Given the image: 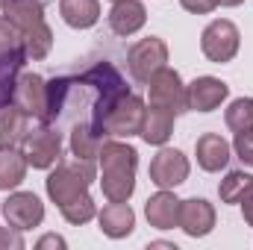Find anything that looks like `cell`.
Masks as SVG:
<instances>
[{
    "label": "cell",
    "mask_w": 253,
    "mask_h": 250,
    "mask_svg": "<svg viewBox=\"0 0 253 250\" xmlns=\"http://www.w3.org/2000/svg\"><path fill=\"white\" fill-rule=\"evenodd\" d=\"M100 188L106 200H129L135 191V165H138V150L126 141H103L100 153Z\"/></svg>",
    "instance_id": "1"
},
{
    "label": "cell",
    "mask_w": 253,
    "mask_h": 250,
    "mask_svg": "<svg viewBox=\"0 0 253 250\" xmlns=\"http://www.w3.org/2000/svg\"><path fill=\"white\" fill-rule=\"evenodd\" d=\"M3 15L21 30L27 59H44L53 47V30L44 21V6L39 0H9Z\"/></svg>",
    "instance_id": "2"
},
{
    "label": "cell",
    "mask_w": 253,
    "mask_h": 250,
    "mask_svg": "<svg viewBox=\"0 0 253 250\" xmlns=\"http://www.w3.org/2000/svg\"><path fill=\"white\" fill-rule=\"evenodd\" d=\"M91 180H94V162H85V159H77V156L71 162L59 159L53 165L50 177H47V197L56 206H62L68 200L85 194L88 186H91Z\"/></svg>",
    "instance_id": "3"
},
{
    "label": "cell",
    "mask_w": 253,
    "mask_h": 250,
    "mask_svg": "<svg viewBox=\"0 0 253 250\" xmlns=\"http://www.w3.org/2000/svg\"><path fill=\"white\" fill-rule=\"evenodd\" d=\"M144 100L132 91H126L124 97L109 109V115L100 121L97 132L100 135H112V138H129L141 132V121H144Z\"/></svg>",
    "instance_id": "4"
},
{
    "label": "cell",
    "mask_w": 253,
    "mask_h": 250,
    "mask_svg": "<svg viewBox=\"0 0 253 250\" xmlns=\"http://www.w3.org/2000/svg\"><path fill=\"white\" fill-rule=\"evenodd\" d=\"M242 47V36H239V27L227 18H215L203 36H200V50L209 62L215 65H224V62H233L236 53Z\"/></svg>",
    "instance_id": "5"
},
{
    "label": "cell",
    "mask_w": 253,
    "mask_h": 250,
    "mask_svg": "<svg viewBox=\"0 0 253 250\" xmlns=\"http://www.w3.org/2000/svg\"><path fill=\"white\" fill-rule=\"evenodd\" d=\"M21 150L27 156V165L39 171H50L62 159V135L50 124H42L39 129H30L21 141Z\"/></svg>",
    "instance_id": "6"
},
{
    "label": "cell",
    "mask_w": 253,
    "mask_h": 250,
    "mask_svg": "<svg viewBox=\"0 0 253 250\" xmlns=\"http://www.w3.org/2000/svg\"><path fill=\"white\" fill-rule=\"evenodd\" d=\"M165 62H168V44L159 36H147L135 42L126 53V68L135 83H147L159 68H165Z\"/></svg>",
    "instance_id": "7"
},
{
    "label": "cell",
    "mask_w": 253,
    "mask_h": 250,
    "mask_svg": "<svg viewBox=\"0 0 253 250\" xmlns=\"http://www.w3.org/2000/svg\"><path fill=\"white\" fill-rule=\"evenodd\" d=\"M147 91H150V103L153 106H162L174 115L186 112L189 103H186V85L180 80V74L174 68H159L150 80H147Z\"/></svg>",
    "instance_id": "8"
},
{
    "label": "cell",
    "mask_w": 253,
    "mask_h": 250,
    "mask_svg": "<svg viewBox=\"0 0 253 250\" xmlns=\"http://www.w3.org/2000/svg\"><path fill=\"white\" fill-rule=\"evenodd\" d=\"M12 103L21 112H27L33 121L50 124L47 121V83L39 74H18L15 88H12Z\"/></svg>",
    "instance_id": "9"
},
{
    "label": "cell",
    "mask_w": 253,
    "mask_h": 250,
    "mask_svg": "<svg viewBox=\"0 0 253 250\" xmlns=\"http://www.w3.org/2000/svg\"><path fill=\"white\" fill-rule=\"evenodd\" d=\"M189 159L177 147H165V144L159 147V153L150 159V168H147L150 183L156 188H177L189 180Z\"/></svg>",
    "instance_id": "10"
},
{
    "label": "cell",
    "mask_w": 253,
    "mask_h": 250,
    "mask_svg": "<svg viewBox=\"0 0 253 250\" xmlns=\"http://www.w3.org/2000/svg\"><path fill=\"white\" fill-rule=\"evenodd\" d=\"M3 218L15 230H33L44 221V203L33 191H12L9 200L3 203Z\"/></svg>",
    "instance_id": "11"
},
{
    "label": "cell",
    "mask_w": 253,
    "mask_h": 250,
    "mask_svg": "<svg viewBox=\"0 0 253 250\" xmlns=\"http://www.w3.org/2000/svg\"><path fill=\"white\" fill-rule=\"evenodd\" d=\"M230 94V85L218 77H197L186 85V103L191 112H212L218 109Z\"/></svg>",
    "instance_id": "12"
},
{
    "label": "cell",
    "mask_w": 253,
    "mask_h": 250,
    "mask_svg": "<svg viewBox=\"0 0 253 250\" xmlns=\"http://www.w3.org/2000/svg\"><path fill=\"white\" fill-rule=\"evenodd\" d=\"M180 230L191 239H203L215 230V206L203 197L180 200Z\"/></svg>",
    "instance_id": "13"
},
{
    "label": "cell",
    "mask_w": 253,
    "mask_h": 250,
    "mask_svg": "<svg viewBox=\"0 0 253 250\" xmlns=\"http://www.w3.org/2000/svg\"><path fill=\"white\" fill-rule=\"evenodd\" d=\"M144 215L153 230H174L180 227V197L171 188H159L153 197H147Z\"/></svg>",
    "instance_id": "14"
},
{
    "label": "cell",
    "mask_w": 253,
    "mask_h": 250,
    "mask_svg": "<svg viewBox=\"0 0 253 250\" xmlns=\"http://www.w3.org/2000/svg\"><path fill=\"white\" fill-rule=\"evenodd\" d=\"M194 156H197V165H200L203 171L215 174V171H224V168L230 165V159H233V147H230V141H227L224 135H218V132H206V135L197 138V144H194Z\"/></svg>",
    "instance_id": "15"
},
{
    "label": "cell",
    "mask_w": 253,
    "mask_h": 250,
    "mask_svg": "<svg viewBox=\"0 0 253 250\" xmlns=\"http://www.w3.org/2000/svg\"><path fill=\"white\" fill-rule=\"evenodd\" d=\"M97 224H100L103 236H109V239H126L135 230V212L129 209L126 200H109L97 212Z\"/></svg>",
    "instance_id": "16"
},
{
    "label": "cell",
    "mask_w": 253,
    "mask_h": 250,
    "mask_svg": "<svg viewBox=\"0 0 253 250\" xmlns=\"http://www.w3.org/2000/svg\"><path fill=\"white\" fill-rule=\"evenodd\" d=\"M144 21H147V9H144L141 0H121L109 12V30L115 36H121V39L138 33L144 27Z\"/></svg>",
    "instance_id": "17"
},
{
    "label": "cell",
    "mask_w": 253,
    "mask_h": 250,
    "mask_svg": "<svg viewBox=\"0 0 253 250\" xmlns=\"http://www.w3.org/2000/svg\"><path fill=\"white\" fill-rule=\"evenodd\" d=\"M27 156L18 144L0 141V191H12L24 183L27 177Z\"/></svg>",
    "instance_id": "18"
},
{
    "label": "cell",
    "mask_w": 253,
    "mask_h": 250,
    "mask_svg": "<svg viewBox=\"0 0 253 250\" xmlns=\"http://www.w3.org/2000/svg\"><path fill=\"white\" fill-rule=\"evenodd\" d=\"M174 112H168V109H162V106H147L144 109V121H141V138L147 141V144H153V147H162L168 138H171V132H174Z\"/></svg>",
    "instance_id": "19"
},
{
    "label": "cell",
    "mask_w": 253,
    "mask_h": 250,
    "mask_svg": "<svg viewBox=\"0 0 253 250\" xmlns=\"http://www.w3.org/2000/svg\"><path fill=\"white\" fill-rule=\"evenodd\" d=\"M59 15L68 27L88 30L100 18V0H59Z\"/></svg>",
    "instance_id": "20"
},
{
    "label": "cell",
    "mask_w": 253,
    "mask_h": 250,
    "mask_svg": "<svg viewBox=\"0 0 253 250\" xmlns=\"http://www.w3.org/2000/svg\"><path fill=\"white\" fill-rule=\"evenodd\" d=\"M33 118L27 112H21L12 100L9 103H0V141L6 144H21L24 135L30 132Z\"/></svg>",
    "instance_id": "21"
},
{
    "label": "cell",
    "mask_w": 253,
    "mask_h": 250,
    "mask_svg": "<svg viewBox=\"0 0 253 250\" xmlns=\"http://www.w3.org/2000/svg\"><path fill=\"white\" fill-rule=\"evenodd\" d=\"M100 144H103V135L88 124H74L71 129V153L77 156V159H85V162H94L97 159V153H100Z\"/></svg>",
    "instance_id": "22"
},
{
    "label": "cell",
    "mask_w": 253,
    "mask_h": 250,
    "mask_svg": "<svg viewBox=\"0 0 253 250\" xmlns=\"http://www.w3.org/2000/svg\"><path fill=\"white\" fill-rule=\"evenodd\" d=\"M12 59H27L24 36L6 15H0V62H12Z\"/></svg>",
    "instance_id": "23"
},
{
    "label": "cell",
    "mask_w": 253,
    "mask_h": 250,
    "mask_svg": "<svg viewBox=\"0 0 253 250\" xmlns=\"http://www.w3.org/2000/svg\"><path fill=\"white\" fill-rule=\"evenodd\" d=\"M218 194H221V203H230V206L242 203L245 197H251V194H253V174H245V171H230V174L221 180Z\"/></svg>",
    "instance_id": "24"
},
{
    "label": "cell",
    "mask_w": 253,
    "mask_h": 250,
    "mask_svg": "<svg viewBox=\"0 0 253 250\" xmlns=\"http://www.w3.org/2000/svg\"><path fill=\"white\" fill-rule=\"evenodd\" d=\"M59 212H62V218L68 224H74V227H80V224H88L94 215H97V203L88 197V191L85 194H80V197H74V200H68L59 206Z\"/></svg>",
    "instance_id": "25"
},
{
    "label": "cell",
    "mask_w": 253,
    "mask_h": 250,
    "mask_svg": "<svg viewBox=\"0 0 253 250\" xmlns=\"http://www.w3.org/2000/svg\"><path fill=\"white\" fill-rule=\"evenodd\" d=\"M224 121L233 132H245V129H253V97H239L227 106L224 112Z\"/></svg>",
    "instance_id": "26"
},
{
    "label": "cell",
    "mask_w": 253,
    "mask_h": 250,
    "mask_svg": "<svg viewBox=\"0 0 253 250\" xmlns=\"http://www.w3.org/2000/svg\"><path fill=\"white\" fill-rule=\"evenodd\" d=\"M24 62H27V59L0 62V103H9V100H12V88H15V80H18Z\"/></svg>",
    "instance_id": "27"
},
{
    "label": "cell",
    "mask_w": 253,
    "mask_h": 250,
    "mask_svg": "<svg viewBox=\"0 0 253 250\" xmlns=\"http://www.w3.org/2000/svg\"><path fill=\"white\" fill-rule=\"evenodd\" d=\"M233 150H236V156H239V159H242L245 165H251V168H253V129H245V132H236Z\"/></svg>",
    "instance_id": "28"
},
{
    "label": "cell",
    "mask_w": 253,
    "mask_h": 250,
    "mask_svg": "<svg viewBox=\"0 0 253 250\" xmlns=\"http://www.w3.org/2000/svg\"><path fill=\"white\" fill-rule=\"evenodd\" d=\"M0 250H24L21 230H15V227H0Z\"/></svg>",
    "instance_id": "29"
},
{
    "label": "cell",
    "mask_w": 253,
    "mask_h": 250,
    "mask_svg": "<svg viewBox=\"0 0 253 250\" xmlns=\"http://www.w3.org/2000/svg\"><path fill=\"white\" fill-rule=\"evenodd\" d=\"M180 6L186 12H194V15H209L218 9V0H180Z\"/></svg>",
    "instance_id": "30"
},
{
    "label": "cell",
    "mask_w": 253,
    "mask_h": 250,
    "mask_svg": "<svg viewBox=\"0 0 253 250\" xmlns=\"http://www.w3.org/2000/svg\"><path fill=\"white\" fill-rule=\"evenodd\" d=\"M39 248L44 250V248H59L62 250L65 248V239H59V236H44L42 242H39Z\"/></svg>",
    "instance_id": "31"
},
{
    "label": "cell",
    "mask_w": 253,
    "mask_h": 250,
    "mask_svg": "<svg viewBox=\"0 0 253 250\" xmlns=\"http://www.w3.org/2000/svg\"><path fill=\"white\" fill-rule=\"evenodd\" d=\"M242 212H245V224H248V227H253V194L242 200Z\"/></svg>",
    "instance_id": "32"
},
{
    "label": "cell",
    "mask_w": 253,
    "mask_h": 250,
    "mask_svg": "<svg viewBox=\"0 0 253 250\" xmlns=\"http://www.w3.org/2000/svg\"><path fill=\"white\" fill-rule=\"evenodd\" d=\"M218 3H221V6H242L245 0H218Z\"/></svg>",
    "instance_id": "33"
},
{
    "label": "cell",
    "mask_w": 253,
    "mask_h": 250,
    "mask_svg": "<svg viewBox=\"0 0 253 250\" xmlns=\"http://www.w3.org/2000/svg\"><path fill=\"white\" fill-rule=\"evenodd\" d=\"M6 3H9V0H0V9H3V6H6Z\"/></svg>",
    "instance_id": "34"
},
{
    "label": "cell",
    "mask_w": 253,
    "mask_h": 250,
    "mask_svg": "<svg viewBox=\"0 0 253 250\" xmlns=\"http://www.w3.org/2000/svg\"><path fill=\"white\" fill-rule=\"evenodd\" d=\"M112 3H121V0H112Z\"/></svg>",
    "instance_id": "35"
}]
</instances>
